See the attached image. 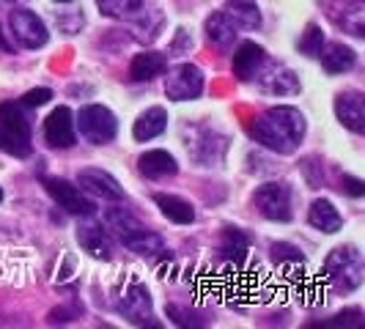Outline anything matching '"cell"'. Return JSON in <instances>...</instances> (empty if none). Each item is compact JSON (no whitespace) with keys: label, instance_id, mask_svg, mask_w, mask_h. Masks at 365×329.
Instances as JSON below:
<instances>
[{"label":"cell","instance_id":"1","mask_svg":"<svg viewBox=\"0 0 365 329\" xmlns=\"http://www.w3.org/2000/svg\"><path fill=\"white\" fill-rule=\"evenodd\" d=\"M250 135L274 154H294L305 137V115L286 105L269 108L250 124Z\"/></svg>","mask_w":365,"mask_h":329},{"label":"cell","instance_id":"2","mask_svg":"<svg viewBox=\"0 0 365 329\" xmlns=\"http://www.w3.org/2000/svg\"><path fill=\"white\" fill-rule=\"evenodd\" d=\"M365 263L357 247H335L324 261V280L338 293H349L363 286Z\"/></svg>","mask_w":365,"mask_h":329},{"label":"cell","instance_id":"3","mask_svg":"<svg viewBox=\"0 0 365 329\" xmlns=\"http://www.w3.org/2000/svg\"><path fill=\"white\" fill-rule=\"evenodd\" d=\"M0 148L14 157L31 154V124L17 105H0Z\"/></svg>","mask_w":365,"mask_h":329},{"label":"cell","instance_id":"4","mask_svg":"<svg viewBox=\"0 0 365 329\" xmlns=\"http://www.w3.org/2000/svg\"><path fill=\"white\" fill-rule=\"evenodd\" d=\"M74 127L80 129V135L93 146H108L110 140L118 135V121H115L113 110L105 108V105H86L80 110Z\"/></svg>","mask_w":365,"mask_h":329},{"label":"cell","instance_id":"5","mask_svg":"<svg viewBox=\"0 0 365 329\" xmlns=\"http://www.w3.org/2000/svg\"><path fill=\"white\" fill-rule=\"evenodd\" d=\"M253 203L256 209L264 214L267 219H274V222H289L292 219V187L280 182H269L261 184L253 195Z\"/></svg>","mask_w":365,"mask_h":329},{"label":"cell","instance_id":"6","mask_svg":"<svg viewBox=\"0 0 365 329\" xmlns=\"http://www.w3.org/2000/svg\"><path fill=\"white\" fill-rule=\"evenodd\" d=\"M203 93V72L195 63H179L165 77V96L173 102H192Z\"/></svg>","mask_w":365,"mask_h":329},{"label":"cell","instance_id":"7","mask_svg":"<svg viewBox=\"0 0 365 329\" xmlns=\"http://www.w3.org/2000/svg\"><path fill=\"white\" fill-rule=\"evenodd\" d=\"M253 80H258L261 91L274 93V96H294V93H299V88H302L299 85V77L286 63H277V61H269V58L258 66Z\"/></svg>","mask_w":365,"mask_h":329},{"label":"cell","instance_id":"8","mask_svg":"<svg viewBox=\"0 0 365 329\" xmlns=\"http://www.w3.org/2000/svg\"><path fill=\"white\" fill-rule=\"evenodd\" d=\"M9 25H11V33L17 38L25 50H38L50 41V33H47V25L41 22L38 14L28 11V9H14L9 14Z\"/></svg>","mask_w":365,"mask_h":329},{"label":"cell","instance_id":"9","mask_svg":"<svg viewBox=\"0 0 365 329\" xmlns=\"http://www.w3.org/2000/svg\"><path fill=\"white\" fill-rule=\"evenodd\" d=\"M44 189H47L50 198H53L61 209H66L69 214L86 217V214H93V212H96L93 201H88V198L83 195V189L74 187L72 182H66V179H44Z\"/></svg>","mask_w":365,"mask_h":329},{"label":"cell","instance_id":"10","mask_svg":"<svg viewBox=\"0 0 365 329\" xmlns=\"http://www.w3.org/2000/svg\"><path fill=\"white\" fill-rule=\"evenodd\" d=\"M77 241L88 256L99 258V261H110L113 256V241H110L108 228L91 219V214H86V219L77 222Z\"/></svg>","mask_w":365,"mask_h":329},{"label":"cell","instance_id":"11","mask_svg":"<svg viewBox=\"0 0 365 329\" xmlns=\"http://www.w3.org/2000/svg\"><path fill=\"white\" fill-rule=\"evenodd\" d=\"M44 140L53 148H72L77 143V127H74V115L66 105L55 108L44 118Z\"/></svg>","mask_w":365,"mask_h":329},{"label":"cell","instance_id":"12","mask_svg":"<svg viewBox=\"0 0 365 329\" xmlns=\"http://www.w3.org/2000/svg\"><path fill=\"white\" fill-rule=\"evenodd\" d=\"M77 184H80V189L91 192L102 201H124L121 184L115 182V176H110L108 170H102V167H83L77 173Z\"/></svg>","mask_w":365,"mask_h":329},{"label":"cell","instance_id":"13","mask_svg":"<svg viewBox=\"0 0 365 329\" xmlns=\"http://www.w3.org/2000/svg\"><path fill=\"white\" fill-rule=\"evenodd\" d=\"M118 310L124 313V318H129V321L138 324V327L151 324L154 313H151V296H148L146 286H140V283H129L127 288H124L121 302H118Z\"/></svg>","mask_w":365,"mask_h":329},{"label":"cell","instance_id":"14","mask_svg":"<svg viewBox=\"0 0 365 329\" xmlns=\"http://www.w3.org/2000/svg\"><path fill=\"white\" fill-rule=\"evenodd\" d=\"M335 115L354 135L365 132V96L360 91H344L335 99Z\"/></svg>","mask_w":365,"mask_h":329},{"label":"cell","instance_id":"15","mask_svg":"<svg viewBox=\"0 0 365 329\" xmlns=\"http://www.w3.org/2000/svg\"><path fill=\"white\" fill-rule=\"evenodd\" d=\"M329 17L335 19L338 28H344L354 38L365 36V3L363 0H341L338 6H332Z\"/></svg>","mask_w":365,"mask_h":329},{"label":"cell","instance_id":"16","mask_svg":"<svg viewBox=\"0 0 365 329\" xmlns=\"http://www.w3.org/2000/svg\"><path fill=\"white\" fill-rule=\"evenodd\" d=\"M316 58L322 61V66L329 74H344L357 63V53L346 44H341V41H324V47L319 50Z\"/></svg>","mask_w":365,"mask_h":329},{"label":"cell","instance_id":"17","mask_svg":"<svg viewBox=\"0 0 365 329\" xmlns=\"http://www.w3.org/2000/svg\"><path fill=\"white\" fill-rule=\"evenodd\" d=\"M165 72H168V58L163 53L148 50V53H140L132 58L129 80L132 83H148V80H154V77H160Z\"/></svg>","mask_w":365,"mask_h":329},{"label":"cell","instance_id":"18","mask_svg":"<svg viewBox=\"0 0 365 329\" xmlns=\"http://www.w3.org/2000/svg\"><path fill=\"white\" fill-rule=\"evenodd\" d=\"M267 61L264 47H258L256 41H242L234 53V74L239 80H253V74L258 72V66Z\"/></svg>","mask_w":365,"mask_h":329},{"label":"cell","instance_id":"19","mask_svg":"<svg viewBox=\"0 0 365 329\" xmlns=\"http://www.w3.org/2000/svg\"><path fill=\"white\" fill-rule=\"evenodd\" d=\"M138 167L146 179H168V176H176L179 164L173 160V154H168L163 148H154V151H146L140 160H138Z\"/></svg>","mask_w":365,"mask_h":329},{"label":"cell","instance_id":"20","mask_svg":"<svg viewBox=\"0 0 365 329\" xmlns=\"http://www.w3.org/2000/svg\"><path fill=\"white\" fill-rule=\"evenodd\" d=\"M165 129H168V113L165 108H148L146 113L138 115L135 127H132V135L138 143H148L154 137H160Z\"/></svg>","mask_w":365,"mask_h":329},{"label":"cell","instance_id":"21","mask_svg":"<svg viewBox=\"0 0 365 329\" xmlns=\"http://www.w3.org/2000/svg\"><path fill=\"white\" fill-rule=\"evenodd\" d=\"M308 222H311L316 231L322 234H338L344 228V217L338 214V209L327 201V198H319L311 203L308 209Z\"/></svg>","mask_w":365,"mask_h":329},{"label":"cell","instance_id":"22","mask_svg":"<svg viewBox=\"0 0 365 329\" xmlns=\"http://www.w3.org/2000/svg\"><path fill=\"white\" fill-rule=\"evenodd\" d=\"M206 36L220 50H231L237 41V22L228 17L225 11H215L206 19Z\"/></svg>","mask_w":365,"mask_h":329},{"label":"cell","instance_id":"23","mask_svg":"<svg viewBox=\"0 0 365 329\" xmlns=\"http://www.w3.org/2000/svg\"><path fill=\"white\" fill-rule=\"evenodd\" d=\"M121 241H124V247H127V250H132V253H138V256H143V258L168 256L163 236L151 234V231H146V228L132 231V234H129V236H124Z\"/></svg>","mask_w":365,"mask_h":329},{"label":"cell","instance_id":"24","mask_svg":"<svg viewBox=\"0 0 365 329\" xmlns=\"http://www.w3.org/2000/svg\"><path fill=\"white\" fill-rule=\"evenodd\" d=\"M154 203L160 206V212H163L165 217L170 219V222H176V225H190V222H195V209H192V203L179 198V195H154Z\"/></svg>","mask_w":365,"mask_h":329},{"label":"cell","instance_id":"25","mask_svg":"<svg viewBox=\"0 0 365 329\" xmlns=\"http://www.w3.org/2000/svg\"><path fill=\"white\" fill-rule=\"evenodd\" d=\"M225 14L237 22V28H247V31L261 28V11L256 0H228Z\"/></svg>","mask_w":365,"mask_h":329},{"label":"cell","instance_id":"26","mask_svg":"<svg viewBox=\"0 0 365 329\" xmlns=\"http://www.w3.org/2000/svg\"><path fill=\"white\" fill-rule=\"evenodd\" d=\"M247 250H250L247 236H245L239 228H228V231H225V236H222V247H220L222 258L239 263V261H245V258H247Z\"/></svg>","mask_w":365,"mask_h":329},{"label":"cell","instance_id":"27","mask_svg":"<svg viewBox=\"0 0 365 329\" xmlns=\"http://www.w3.org/2000/svg\"><path fill=\"white\" fill-rule=\"evenodd\" d=\"M99 11L110 19H129L143 11V0H96Z\"/></svg>","mask_w":365,"mask_h":329},{"label":"cell","instance_id":"28","mask_svg":"<svg viewBox=\"0 0 365 329\" xmlns=\"http://www.w3.org/2000/svg\"><path fill=\"white\" fill-rule=\"evenodd\" d=\"M105 222H108V228L118 239H124V236H129L132 231L143 228V225H140L138 219L132 217L127 209H121V206H115V209H108V214H105Z\"/></svg>","mask_w":365,"mask_h":329},{"label":"cell","instance_id":"29","mask_svg":"<svg viewBox=\"0 0 365 329\" xmlns=\"http://www.w3.org/2000/svg\"><path fill=\"white\" fill-rule=\"evenodd\" d=\"M322 47H324V33H322V28H319L316 22H311V25L305 28L302 38H299V50L305 55H311V58H316Z\"/></svg>","mask_w":365,"mask_h":329},{"label":"cell","instance_id":"30","mask_svg":"<svg viewBox=\"0 0 365 329\" xmlns=\"http://www.w3.org/2000/svg\"><path fill=\"white\" fill-rule=\"evenodd\" d=\"M50 99H53V91H50V88H34V91H28L22 96V105H25V108H44Z\"/></svg>","mask_w":365,"mask_h":329},{"label":"cell","instance_id":"31","mask_svg":"<svg viewBox=\"0 0 365 329\" xmlns=\"http://www.w3.org/2000/svg\"><path fill=\"white\" fill-rule=\"evenodd\" d=\"M58 28H61L63 33H77V31L83 28V14H80V11H63V14L58 17Z\"/></svg>","mask_w":365,"mask_h":329},{"label":"cell","instance_id":"32","mask_svg":"<svg viewBox=\"0 0 365 329\" xmlns=\"http://www.w3.org/2000/svg\"><path fill=\"white\" fill-rule=\"evenodd\" d=\"M272 256L274 261H292V263H302V256H299V250L292 247V244H274L272 247Z\"/></svg>","mask_w":365,"mask_h":329},{"label":"cell","instance_id":"33","mask_svg":"<svg viewBox=\"0 0 365 329\" xmlns=\"http://www.w3.org/2000/svg\"><path fill=\"white\" fill-rule=\"evenodd\" d=\"M341 189L351 195V198H363L365 195V182L363 179H354V176H344L341 179Z\"/></svg>","mask_w":365,"mask_h":329},{"label":"cell","instance_id":"34","mask_svg":"<svg viewBox=\"0 0 365 329\" xmlns=\"http://www.w3.org/2000/svg\"><path fill=\"white\" fill-rule=\"evenodd\" d=\"M360 310H346V313H341V315H335L332 321H322L319 327H354V329H360L363 327V321H349L351 315H357Z\"/></svg>","mask_w":365,"mask_h":329},{"label":"cell","instance_id":"35","mask_svg":"<svg viewBox=\"0 0 365 329\" xmlns=\"http://www.w3.org/2000/svg\"><path fill=\"white\" fill-rule=\"evenodd\" d=\"M187 36H190L187 31H179V38H176L173 50H182V47H192V38H187Z\"/></svg>","mask_w":365,"mask_h":329},{"label":"cell","instance_id":"36","mask_svg":"<svg viewBox=\"0 0 365 329\" xmlns=\"http://www.w3.org/2000/svg\"><path fill=\"white\" fill-rule=\"evenodd\" d=\"M0 50H11V44L3 38V33H0Z\"/></svg>","mask_w":365,"mask_h":329},{"label":"cell","instance_id":"37","mask_svg":"<svg viewBox=\"0 0 365 329\" xmlns=\"http://www.w3.org/2000/svg\"><path fill=\"white\" fill-rule=\"evenodd\" d=\"M0 3H9V6H17V3H25V0H0Z\"/></svg>","mask_w":365,"mask_h":329},{"label":"cell","instance_id":"38","mask_svg":"<svg viewBox=\"0 0 365 329\" xmlns=\"http://www.w3.org/2000/svg\"><path fill=\"white\" fill-rule=\"evenodd\" d=\"M55 3H72V0H55Z\"/></svg>","mask_w":365,"mask_h":329},{"label":"cell","instance_id":"39","mask_svg":"<svg viewBox=\"0 0 365 329\" xmlns=\"http://www.w3.org/2000/svg\"><path fill=\"white\" fill-rule=\"evenodd\" d=\"M0 201H3V189H0Z\"/></svg>","mask_w":365,"mask_h":329}]
</instances>
